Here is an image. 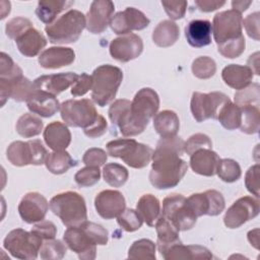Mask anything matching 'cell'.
<instances>
[{"label": "cell", "mask_w": 260, "mask_h": 260, "mask_svg": "<svg viewBox=\"0 0 260 260\" xmlns=\"http://www.w3.org/2000/svg\"><path fill=\"white\" fill-rule=\"evenodd\" d=\"M185 141L175 135L160 137L152 154L149 181L156 189L176 187L188 170L187 162L181 158Z\"/></svg>", "instance_id": "6da1fadb"}, {"label": "cell", "mask_w": 260, "mask_h": 260, "mask_svg": "<svg viewBox=\"0 0 260 260\" xmlns=\"http://www.w3.org/2000/svg\"><path fill=\"white\" fill-rule=\"evenodd\" d=\"M159 98L150 87L139 89L131 102V107L119 118L115 126L125 137L136 136L147 127L150 119L157 114Z\"/></svg>", "instance_id": "7a4b0ae2"}, {"label": "cell", "mask_w": 260, "mask_h": 260, "mask_svg": "<svg viewBox=\"0 0 260 260\" xmlns=\"http://www.w3.org/2000/svg\"><path fill=\"white\" fill-rule=\"evenodd\" d=\"M50 209L67 228L79 226L87 220V210L84 198L73 191L55 195L50 200Z\"/></svg>", "instance_id": "3957f363"}, {"label": "cell", "mask_w": 260, "mask_h": 260, "mask_svg": "<svg viewBox=\"0 0 260 260\" xmlns=\"http://www.w3.org/2000/svg\"><path fill=\"white\" fill-rule=\"evenodd\" d=\"M91 99L100 107H105L114 101L123 79V72L119 67L104 64L92 72Z\"/></svg>", "instance_id": "277c9868"}, {"label": "cell", "mask_w": 260, "mask_h": 260, "mask_svg": "<svg viewBox=\"0 0 260 260\" xmlns=\"http://www.w3.org/2000/svg\"><path fill=\"white\" fill-rule=\"evenodd\" d=\"M86 27V17L76 9H71L45 27L52 44H71L76 42Z\"/></svg>", "instance_id": "5b68a950"}, {"label": "cell", "mask_w": 260, "mask_h": 260, "mask_svg": "<svg viewBox=\"0 0 260 260\" xmlns=\"http://www.w3.org/2000/svg\"><path fill=\"white\" fill-rule=\"evenodd\" d=\"M108 154L121 158L126 165L134 169L145 168L152 159L153 149L132 138L115 139L106 145Z\"/></svg>", "instance_id": "8992f818"}, {"label": "cell", "mask_w": 260, "mask_h": 260, "mask_svg": "<svg viewBox=\"0 0 260 260\" xmlns=\"http://www.w3.org/2000/svg\"><path fill=\"white\" fill-rule=\"evenodd\" d=\"M43 240L31 232L22 229L12 230L3 241V247L13 257L18 259H37Z\"/></svg>", "instance_id": "52a82bcc"}, {"label": "cell", "mask_w": 260, "mask_h": 260, "mask_svg": "<svg viewBox=\"0 0 260 260\" xmlns=\"http://www.w3.org/2000/svg\"><path fill=\"white\" fill-rule=\"evenodd\" d=\"M48 151L39 139L28 141H13L6 150L7 159L16 167L27 165L41 166L45 164Z\"/></svg>", "instance_id": "ba28073f"}, {"label": "cell", "mask_w": 260, "mask_h": 260, "mask_svg": "<svg viewBox=\"0 0 260 260\" xmlns=\"http://www.w3.org/2000/svg\"><path fill=\"white\" fill-rule=\"evenodd\" d=\"M61 118L70 127H89L99 117L93 103L88 99L67 100L60 106Z\"/></svg>", "instance_id": "9c48e42d"}, {"label": "cell", "mask_w": 260, "mask_h": 260, "mask_svg": "<svg viewBox=\"0 0 260 260\" xmlns=\"http://www.w3.org/2000/svg\"><path fill=\"white\" fill-rule=\"evenodd\" d=\"M161 215L169 219L179 232L191 230L197 220L187 198L181 194H172L164 199Z\"/></svg>", "instance_id": "30bf717a"}, {"label": "cell", "mask_w": 260, "mask_h": 260, "mask_svg": "<svg viewBox=\"0 0 260 260\" xmlns=\"http://www.w3.org/2000/svg\"><path fill=\"white\" fill-rule=\"evenodd\" d=\"M230 101V98L220 91L209 93L195 91L190 103L191 113L197 122H203L210 118L217 119L219 110Z\"/></svg>", "instance_id": "8fae6325"}, {"label": "cell", "mask_w": 260, "mask_h": 260, "mask_svg": "<svg viewBox=\"0 0 260 260\" xmlns=\"http://www.w3.org/2000/svg\"><path fill=\"white\" fill-rule=\"evenodd\" d=\"M211 25L213 38L217 45L237 39L243 35L242 13L234 9L218 12L214 15Z\"/></svg>", "instance_id": "7c38bea8"}, {"label": "cell", "mask_w": 260, "mask_h": 260, "mask_svg": "<svg viewBox=\"0 0 260 260\" xmlns=\"http://www.w3.org/2000/svg\"><path fill=\"white\" fill-rule=\"evenodd\" d=\"M35 89L34 82L23 76L22 70L19 67L14 73L0 77L1 106L9 98L16 102H26Z\"/></svg>", "instance_id": "4fadbf2b"}, {"label": "cell", "mask_w": 260, "mask_h": 260, "mask_svg": "<svg viewBox=\"0 0 260 260\" xmlns=\"http://www.w3.org/2000/svg\"><path fill=\"white\" fill-rule=\"evenodd\" d=\"M259 200L252 196H244L236 200L228 208L223 222L229 229H237L259 214Z\"/></svg>", "instance_id": "5bb4252c"}, {"label": "cell", "mask_w": 260, "mask_h": 260, "mask_svg": "<svg viewBox=\"0 0 260 260\" xmlns=\"http://www.w3.org/2000/svg\"><path fill=\"white\" fill-rule=\"evenodd\" d=\"M67 247L81 260H93L96 256V244L81 226H70L63 235Z\"/></svg>", "instance_id": "9a60e30c"}, {"label": "cell", "mask_w": 260, "mask_h": 260, "mask_svg": "<svg viewBox=\"0 0 260 260\" xmlns=\"http://www.w3.org/2000/svg\"><path fill=\"white\" fill-rule=\"evenodd\" d=\"M187 201L197 217L202 215L215 216L220 214L225 206L222 194L216 190L192 194Z\"/></svg>", "instance_id": "2e32d148"}, {"label": "cell", "mask_w": 260, "mask_h": 260, "mask_svg": "<svg viewBox=\"0 0 260 260\" xmlns=\"http://www.w3.org/2000/svg\"><path fill=\"white\" fill-rule=\"evenodd\" d=\"M149 18L140 10L134 7H127L123 11L113 15L110 26L117 35H127L131 30H141L148 26Z\"/></svg>", "instance_id": "e0dca14e"}, {"label": "cell", "mask_w": 260, "mask_h": 260, "mask_svg": "<svg viewBox=\"0 0 260 260\" xmlns=\"http://www.w3.org/2000/svg\"><path fill=\"white\" fill-rule=\"evenodd\" d=\"M111 56L120 62H129L140 56L143 51V42L135 34H127L114 39L110 43Z\"/></svg>", "instance_id": "ac0fdd59"}, {"label": "cell", "mask_w": 260, "mask_h": 260, "mask_svg": "<svg viewBox=\"0 0 260 260\" xmlns=\"http://www.w3.org/2000/svg\"><path fill=\"white\" fill-rule=\"evenodd\" d=\"M115 5L110 0H95L86 14V29L91 34H102L113 17Z\"/></svg>", "instance_id": "d6986e66"}, {"label": "cell", "mask_w": 260, "mask_h": 260, "mask_svg": "<svg viewBox=\"0 0 260 260\" xmlns=\"http://www.w3.org/2000/svg\"><path fill=\"white\" fill-rule=\"evenodd\" d=\"M49 206L47 199L41 193L28 192L18 204V213L26 223H35L45 218Z\"/></svg>", "instance_id": "ffe728a7"}, {"label": "cell", "mask_w": 260, "mask_h": 260, "mask_svg": "<svg viewBox=\"0 0 260 260\" xmlns=\"http://www.w3.org/2000/svg\"><path fill=\"white\" fill-rule=\"evenodd\" d=\"M94 207L99 215L105 219L118 217L126 208L123 194L117 190H104L96 194Z\"/></svg>", "instance_id": "44dd1931"}, {"label": "cell", "mask_w": 260, "mask_h": 260, "mask_svg": "<svg viewBox=\"0 0 260 260\" xmlns=\"http://www.w3.org/2000/svg\"><path fill=\"white\" fill-rule=\"evenodd\" d=\"M78 76L79 75L74 72L42 75L34 80V86L36 89L44 90L56 96L62 91L66 90L69 86L73 85Z\"/></svg>", "instance_id": "7402d4cb"}, {"label": "cell", "mask_w": 260, "mask_h": 260, "mask_svg": "<svg viewBox=\"0 0 260 260\" xmlns=\"http://www.w3.org/2000/svg\"><path fill=\"white\" fill-rule=\"evenodd\" d=\"M26 105L31 113L44 118L54 116L61 106L55 95L39 89L34 90L27 99Z\"/></svg>", "instance_id": "603a6c76"}, {"label": "cell", "mask_w": 260, "mask_h": 260, "mask_svg": "<svg viewBox=\"0 0 260 260\" xmlns=\"http://www.w3.org/2000/svg\"><path fill=\"white\" fill-rule=\"evenodd\" d=\"M75 60V52L71 48L51 47L43 51L39 56V64L45 69H57L72 64Z\"/></svg>", "instance_id": "cb8c5ba5"}, {"label": "cell", "mask_w": 260, "mask_h": 260, "mask_svg": "<svg viewBox=\"0 0 260 260\" xmlns=\"http://www.w3.org/2000/svg\"><path fill=\"white\" fill-rule=\"evenodd\" d=\"M219 160L215 151L210 148H202L190 155V167L198 175L211 177L216 174Z\"/></svg>", "instance_id": "d4e9b609"}, {"label": "cell", "mask_w": 260, "mask_h": 260, "mask_svg": "<svg viewBox=\"0 0 260 260\" xmlns=\"http://www.w3.org/2000/svg\"><path fill=\"white\" fill-rule=\"evenodd\" d=\"M46 144L54 151L65 150L71 142V133L66 124L54 121L47 125L43 133Z\"/></svg>", "instance_id": "484cf974"}, {"label": "cell", "mask_w": 260, "mask_h": 260, "mask_svg": "<svg viewBox=\"0 0 260 260\" xmlns=\"http://www.w3.org/2000/svg\"><path fill=\"white\" fill-rule=\"evenodd\" d=\"M212 25L205 19L191 20L185 27V37L190 46L202 48L211 44Z\"/></svg>", "instance_id": "4316f807"}, {"label": "cell", "mask_w": 260, "mask_h": 260, "mask_svg": "<svg viewBox=\"0 0 260 260\" xmlns=\"http://www.w3.org/2000/svg\"><path fill=\"white\" fill-rule=\"evenodd\" d=\"M161 257L166 260H178V259H211L213 256L211 252L199 245H183L182 242L177 243L167 249Z\"/></svg>", "instance_id": "83f0119b"}, {"label": "cell", "mask_w": 260, "mask_h": 260, "mask_svg": "<svg viewBox=\"0 0 260 260\" xmlns=\"http://www.w3.org/2000/svg\"><path fill=\"white\" fill-rule=\"evenodd\" d=\"M19 52L25 57L37 56L47 45V39L35 27L27 29L15 40Z\"/></svg>", "instance_id": "f1b7e54d"}, {"label": "cell", "mask_w": 260, "mask_h": 260, "mask_svg": "<svg viewBox=\"0 0 260 260\" xmlns=\"http://www.w3.org/2000/svg\"><path fill=\"white\" fill-rule=\"evenodd\" d=\"M221 77L228 86L240 90L251 83L253 71L248 66L230 64L222 69Z\"/></svg>", "instance_id": "f546056e"}, {"label": "cell", "mask_w": 260, "mask_h": 260, "mask_svg": "<svg viewBox=\"0 0 260 260\" xmlns=\"http://www.w3.org/2000/svg\"><path fill=\"white\" fill-rule=\"evenodd\" d=\"M154 226L157 234L156 246L160 255L171 246L182 242L179 238V231L165 216L160 215Z\"/></svg>", "instance_id": "4dcf8cb0"}, {"label": "cell", "mask_w": 260, "mask_h": 260, "mask_svg": "<svg viewBox=\"0 0 260 260\" xmlns=\"http://www.w3.org/2000/svg\"><path fill=\"white\" fill-rule=\"evenodd\" d=\"M180 37V28L178 24L172 20L160 21L152 31L153 43L160 48L173 46Z\"/></svg>", "instance_id": "1f68e13d"}, {"label": "cell", "mask_w": 260, "mask_h": 260, "mask_svg": "<svg viewBox=\"0 0 260 260\" xmlns=\"http://www.w3.org/2000/svg\"><path fill=\"white\" fill-rule=\"evenodd\" d=\"M153 127L160 137L175 136L180 129V120L174 111L164 110L153 117Z\"/></svg>", "instance_id": "d6a6232c"}, {"label": "cell", "mask_w": 260, "mask_h": 260, "mask_svg": "<svg viewBox=\"0 0 260 260\" xmlns=\"http://www.w3.org/2000/svg\"><path fill=\"white\" fill-rule=\"evenodd\" d=\"M74 4V1L69 0H47L39 1L36 8V14L38 18L47 25L55 21L56 16L67 8H70Z\"/></svg>", "instance_id": "836d02e7"}, {"label": "cell", "mask_w": 260, "mask_h": 260, "mask_svg": "<svg viewBox=\"0 0 260 260\" xmlns=\"http://www.w3.org/2000/svg\"><path fill=\"white\" fill-rule=\"evenodd\" d=\"M136 210L147 225L154 226L160 216L159 200L152 194H144L139 198L136 204Z\"/></svg>", "instance_id": "e575fe53"}, {"label": "cell", "mask_w": 260, "mask_h": 260, "mask_svg": "<svg viewBox=\"0 0 260 260\" xmlns=\"http://www.w3.org/2000/svg\"><path fill=\"white\" fill-rule=\"evenodd\" d=\"M46 168L55 175H61L66 173L70 168L75 167L77 165L76 160H74L69 152L66 150L61 151H53L48 154L46 161Z\"/></svg>", "instance_id": "d590c367"}, {"label": "cell", "mask_w": 260, "mask_h": 260, "mask_svg": "<svg viewBox=\"0 0 260 260\" xmlns=\"http://www.w3.org/2000/svg\"><path fill=\"white\" fill-rule=\"evenodd\" d=\"M242 119L241 107L234 104L232 101L224 104L218 112L217 120L221 126L228 130H235L240 128Z\"/></svg>", "instance_id": "8d00e7d4"}, {"label": "cell", "mask_w": 260, "mask_h": 260, "mask_svg": "<svg viewBox=\"0 0 260 260\" xmlns=\"http://www.w3.org/2000/svg\"><path fill=\"white\" fill-rule=\"evenodd\" d=\"M43 127L44 123L39 117L35 116L34 114L25 113L18 118L15 129L20 136L30 138L41 134Z\"/></svg>", "instance_id": "74e56055"}, {"label": "cell", "mask_w": 260, "mask_h": 260, "mask_svg": "<svg viewBox=\"0 0 260 260\" xmlns=\"http://www.w3.org/2000/svg\"><path fill=\"white\" fill-rule=\"evenodd\" d=\"M242 119L240 129L246 134L258 133L260 129V111L259 106H242Z\"/></svg>", "instance_id": "f35d334b"}, {"label": "cell", "mask_w": 260, "mask_h": 260, "mask_svg": "<svg viewBox=\"0 0 260 260\" xmlns=\"http://www.w3.org/2000/svg\"><path fill=\"white\" fill-rule=\"evenodd\" d=\"M103 177L107 184L111 187H122L128 180L129 173L122 165L111 162L107 164L103 169Z\"/></svg>", "instance_id": "ab89813d"}, {"label": "cell", "mask_w": 260, "mask_h": 260, "mask_svg": "<svg viewBox=\"0 0 260 260\" xmlns=\"http://www.w3.org/2000/svg\"><path fill=\"white\" fill-rule=\"evenodd\" d=\"M155 244L148 239H140L135 241L128 250L129 259H151L154 260L155 256Z\"/></svg>", "instance_id": "60d3db41"}, {"label": "cell", "mask_w": 260, "mask_h": 260, "mask_svg": "<svg viewBox=\"0 0 260 260\" xmlns=\"http://www.w3.org/2000/svg\"><path fill=\"white\" fill-rule=\"evenodd\" d=\"M216 174L223 182L234 183L238 181L242 175L240 165L232 158H222L219 160Z\"/></svg>", "instance_id": "b9f144b4"}, {"label": "cell", "mask_w": 260, "mask_h": 260, "mask_svg": "<svg viewBox=\"0 0 260 260\" xmlns=\"http://www.w3.org/2000/svg\"><path fill=\"white\" fill-rule=\"evenodd\" d=\"M66 246L60 240H46L40 249V256L44 260H60L66 255Z\"/></svg>", "instance_id": "7bdbcfd3"}, {"label": "cell", "mask_w": 260, "mask_h": 260, "mask_svg": "<svg viewBox=\"0 0 260 260\" xmlns=\"http://www.w3.org/2000/svg\"><path fill=\"white\" fill-rule=\"evenodd\" d=\"M192 72L197 78L208 79L215 74L216 64L212 58L208 56H201L193 61Z\"/></svg>", "instance_id": "ee69618b"}, {"label": "cell", "mask_w": 260, "mask_h": 260, "mask_svg": "<svg viewBox=\"0 0 260 260\" xmlns=\"http://www.w3.org/2000/svg\"><path fill=\"white\" fill-rule=\"evenodd\" d=\"M259 99L260 86L258 83H250L235 93V104L240 107L248 105L259 106Z\"/></svg>", "instance_id": "f6af8a7d"}, {"label": "cell", "mask_w": 260, "mask_h": 260, "mask_svg": "<svg viewBox=\"0 0 260 260\" xmlns=\"http://www.w3.org/2000/svg\"><path fill=\"white\" fill-rule=\"evenodd\" d=\"M117 222L124 231L132 233L141 228L143 219L137 210L132 208H125L124 211L117 217Z\"/></svg>", "instance_id": "bcb514c9"}, {"label": "cell", "mask_w": 260, "mask_h": 260, "mask_svg": "<svg viewBox=\"0 0 260 260\" xmlns=\"http://www.w3.org/2000/svg\"><path fill=\"white\" fill-rule=\"evenodd\" d=\"M245 47H246V41L244 36L242 35L237 39L217 45V50L223 57L229 59H234V58L240 57L244 53Z\"/></svg>", "instance_id": "7dc6e473"}, {"label": "cell", "mask_w": 260, "mask_h": 260, "mask_svg": "<svg viewBox=\"0 0 260 260\" xmlns=\"http://www.w3.org/2000/svg\"><path fill=\"white\" fill-rule=\"evenodd\" d=\"M101 171L99 167L86 166L80 169L74 176L76 184L80 187H91L100 181Z\"/></svg>", "instance_id": "c3c4849f"}, {"label": "cell", "mask_w": 260, "mask_h": 260, "mask_svg": "<svg viewBox=\"0 0 260 260\" xmlns=\"http://www.w3.org/2000/svg\"><path fill=\"white\" fill-rule=\"evenodd\" d=\"M34 27L31 21L28 18L17 16L11 18L5 25L6 36L12 40H16L19 36L25 32L27 29Z\"/></svg>", "instance_id": "681fc988"}, {"label": "cell", "mask_w": 260, "mask_h": 260, "mask_svg": "<svg viewBox=\"0 0 260 260\" xmlns=\"http://www.w3.org/2000/svg\"><path fill=\"white\" fill-rule=\"evenodd\" d=\"M211 147H212L211 139L206 134H203V133L193 134L184 143V151L188 155L193 154L195 151H197L199 149H202V148H210L211 149Z\"/></svg>", "instance_id": "f907efd6"}, {"label": "cell", "mask_w": 260, "mask_h": 260, "mask_svg": "<svg viewBox=\"0 0 260 260\" xmlns=\"http://www.w3.org/2000/svg\"><path fill=\"white\" fill-rule=\"evenodd\" d=\"M81 226L86 231V233L90 236L93 242L99 246H105L108 243L109 233L108 231L101 224H98L92 221H85L81 224Z\"/></svg>", "instance_id": "816d5d0a"}, {"label": "cell", "mask_w": 260, "mask_h": 260, "mask_svg": "<svg viewBox=\"0 0 260 260\" xmlns=\"http://www.w3.org/2000/svg\"><path fill=\"white\" fill-rule=\"evenodd\" d=\"M108 159V153L98 147H91L87 149L82 157L83 164L86 166H91V167H101L106 164Z\"/></svg>", "instance_id": "f5cc1de1"}, {"label": "cell", "mask_w": 260, "mask_h": 260, "mask_svg": "<svg viewBox=\"0 0 260 260\" xmlns=\"http://www.w3.org/2000/svg\"><path fill=\"white\" fill-rule=\"evenodd\" d=\"M30 232L36 236H38L43 241H46V240L55 239L57 235V228L50 220H41L40 222L36 223L31 228Z\"/></svg>", "instance_id": "db71d44e"}, {"label": "cell", "mask_w": 260, "mask_h": 260, "mask_svg": "<svg viewBox=\"0 0 260 260\" xmlns=\"http://www.w3.org/2000/svg\"><path fill=\"white\" fill-rule=\"evenodd\" d=\"M259 177L260 167L258 164L249 168L245 176V185L247 187V190L256 198L259 197Z\"/></svg>", "instance_id": "11a10c76"}, {"label": "cell", "mask_w": 260, "mask_h": 260, "mask_svg": "<svg viewBox=\"0 0 260 260\" xmlns=\"http://www.w3.org/2000/svg\"><path fill=\"white\" fill-rule=\"evenodd\" d=\"M166 13L171 19H181L185 16L187 1H161Z\"/></svg>", "instance_id": "9f6ffc18"}, {"label": "cell", "mask_w": 260, "mask_h": 260, "mask_svg": "<svg viewBox=\"0 0 260 260\" xmlns=\"http://www.w3.org/2000/svg\"><path fill=\"white\" fill-rule=\"evenodd\" d=\"M92 86V77L87 73H81L75 83L71 87V94L73 96L84 95Z\"/></svg>", "instance_id": "6f0895ef"}, {"label": "cell", "mask_w": 260, "mask_h": 260, "mask_svg": "<svg viewBox=\"0 0 260 260\" xmlns=\"http://www.w3.org/2000/svg\"><path fill=\"white\" fill-rule=\"evenodd\" d=\"M259 22H260V13L254 12L249 14L244 20L243 25L245 26L247 35L254 39L255 41H259Z\"/></svg>", "instance_id": "680465c9"}, {"label": "cell", "mask_w": 260, "mask_h": 260, "mask_svg": "<svg viewBox=\"0 0 260 260\" xmlns=\"http://www.w3.org/2000/svg\"><path fill=\"white\" fill-rule=\"evenodd\" d=\"M130 107H131V102L128 100H124V99L116 100L114 103H112V105L110 106L109 112H108L109 118H110L112 124L116 125L117 121L122 116V114H124Z\"/></svg>", "instance_id": "91938a15"}, {"label": "cell", "mask_w": 260, "mask_h": 260, "mask_svg": "<svg viewBox=\"0 0 260 260\" xmlns=\"http://www.w3.org/2000/svg\"><path fill=\"white\" fill-rule=\"evenodd\" d=\"M107 128L108 124L106 119L102 115H99L98 119L89 127L83 129V132L89 138H96L104 135L107 132Z\"/></svg>", "instance_id": "94428289"}, {"label": "cell", "mask_w": 260, "mask_h": 260, "mask_svg": "<svg viewBox=\"0 0 260 260\" xmlns=\"http://www.w3.org/2000/svg\"><path fill=\"white\" fill-rule=\"evenodd\" d=\"M224 4H225V1H218V0H196L195 1V5L198 7L200 11H203V12L214 11Z\"/></svg>", "instance_id": "6125c7cd"}, {"label": "cell", "mask_w": 260, "mask_h": 260, "mask_svg": "<svg viewBox=\"0 0 260 260\" xmlns=\"http://www.w3.org/2000/svg\"><path fill=\"white\" fill-rule=\"evenodd\" d=\"M252 4V1H233L232 2V6H233V9L242 13L243 11L247 10L248 7Z\"/></svg>", "instance_id": "be15d7a7"}, {"label": "cell", "mask_w": 260, "mask_h": 260, "mask_svg": "<svg viewBox=\"0 0 260 260\" xmlns=\"http://www.w3.org/2000/svg\"><path fill=\"white\" fill-rule=\"evenodd\" d=\"M259 229H255L253 231H250L248 233V240L250 242L251 245H253V247H255L256 249H259Z\"/></svg>", "instance_id": "e7e4bbea"}]
</instances>
